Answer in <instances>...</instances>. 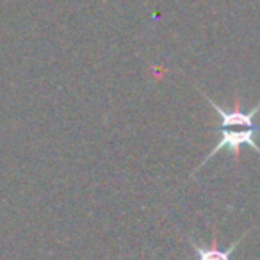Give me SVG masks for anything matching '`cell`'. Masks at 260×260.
I'll use <instances>...</instances> for the list:
<instances>
[{
  "mask_svg": "<svg viewBox=\"0 0 260 260\" xmlns=\"http://www.w3.org/2000/svg\"><path fill=\"white\" fill-rule=\"evenodd\" d=\"M202 94L205 96V100L212 105V109L217 112V116H219L221 121L217 123V125H214V128L219 130L221 139L217 141V145L210 150L209 155H207L205 159L196 166V170L191 173V177H194L196 171L202 170V168L205 166V164L209 162V160L212 159L217 152H223V150H226V148L232 152L235 162L241 160V148L242 146H249V148H253L260 155V148L255 143V134L256 132H260V125H256L255 123V116L260 112V104L255 105V109H251V111L244 112L241 109V98L237 96L234 102V109H232V111H226V109H223L219 104H216L210 96H207L203 91H202Z\"/></svg>",
  "mask_w": 260,
  "mask_h": 260,
  "instance_id": "cell-1",
  "label": "cell"
},
{
  "mask_svg": "<svg viewBox=\"0 0 260 260\" xmlns=\"http://www.w3.org/2000/svg\"><path fill=\"white\" fill-rule=\"evenodd\" d=\"M248 235V232L246 234H242L241 237L237 239V241L234 242V244L228 246V249H219V246H217V232L214 230L212 234V239H210V246H200L194 242V239L187 237V241L191 242V246L194 248L196 255H198V260H232V253L237 249V246L242 242V239Z\"/></svg>",
  "mask_w": 260,
  "mask_h": 260,
  "instance_id": "cell-2",
  "label": "cell"
}]
</instances>
